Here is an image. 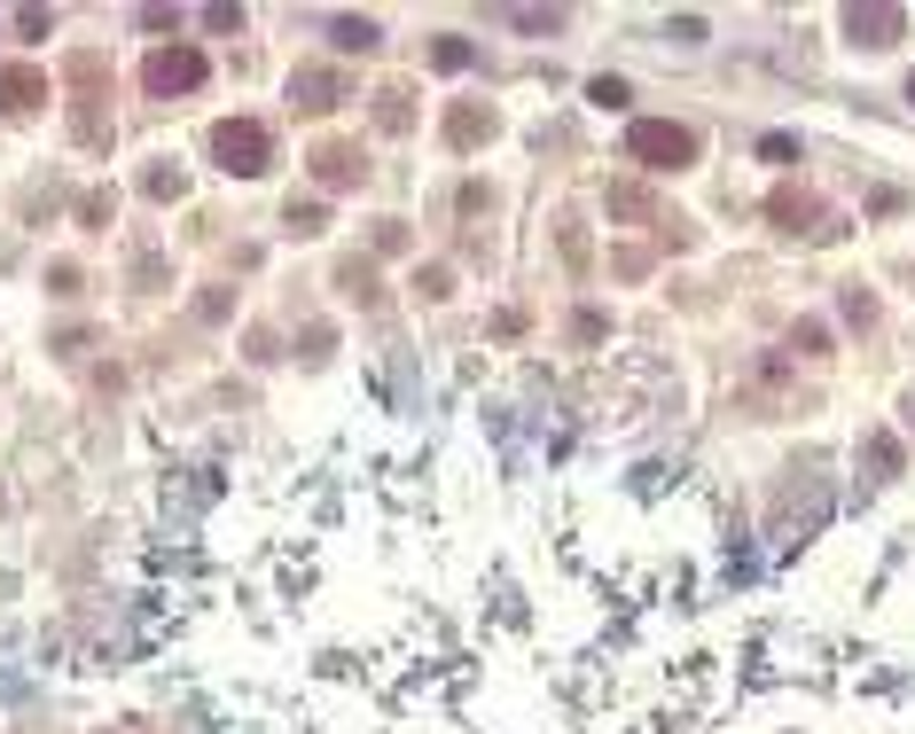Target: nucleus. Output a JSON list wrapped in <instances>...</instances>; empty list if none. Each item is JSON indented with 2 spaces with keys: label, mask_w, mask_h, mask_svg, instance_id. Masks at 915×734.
Masks as SVG:
<instances>
[{
  "label": "nucleus",
  "mask_w": 915,
  "mask_h": 734,
  "mask_svg": "<svg viewBox=\"0 0 915 734\" xmlns=\"http://www.w3.org/2000/svg\"><path fill=\"white\" fill-rule=\"evenodd\" d=\"M509 24H517V32H556L563 9H509Z\"/></svg>",
  "instance_id": "17"
},
{
  "label": "nucleus",
  "mask_w": 915,
  "mask_h": 734,
  "mask_svg": "<svg viewBox=\"0 0 915 734\" xmlns=\"http://www.w3.org/2000/svg\"><path fill=\"white\" fill-rule=\"evenodd\" d=\"M470 55H477V47H470L462 32H439V40H431V63H439V71H470Z\"/></svg>",
  "instance_id": "13"
},
{
  "label": "nucleus",
  "mask_w": 915,
  "mask_h": 734,
  "mask_svg": "<svg viewBox=\"0 0 915 734\" xmlns=\"http://www.w3.org/2000/svg\"><path fill=\"white\" fill-rule=\"evenodd\" d=\"M907 422H915V399H907Z\"/></svg>",
  "instance_id": "24"
},
{
  "label": "nucleus",
  "mask_w": 915,
  "mask_h": 734,
  "mask_svg": "<svg viewBox=\"0 0 915 734\" xmlns=\"http://www.w3.org/2000/svg\"><path fill=\"white\" fill-rule=\"evenodd\" d=\"M900 32H907L900 9H846V40H853V47H892Z\"/></svg>",
  "instance_id": "7"
},
{
  "label": "nucleus",
  "mask_w": 915,
  "mask_h": 734,
  "mask_svg": "<svg viewBox=\"0 0 915 734\" xmlns=\"http://www.w3.org/2000/svg\"><path fill=\"white\" fill-rule=\"evenodd\" d=\"M47 102V71L40 63H0V118H24Z\"/></svg>",
  "instance_id": "4"
},
{
  "label": "nucleus",
  "mask_w": 915,
  "mask_h": 734,
  "mask_svg": "<svg viewBox=\"0 0 915 734\" xmlns=\"http://www.w3.org/2000/svg\"><path fill=\"white\" fill-rule=\"evenodd\" d=\"M110 212H118V196H110V188H87V196H78V219H87V227H103Z\"/></svg>",
  "instance_id": "16"
},
{
  "label": "nucleus",
  "mask_w": 915,
  "mask_h": 734,
  "mask_svg": "<svg viewBox=\"0 0 915 734\" xmlns=\"http://www.w3.org/2000/svg\"><path fill=\"white\" fill-rule=\"evenodd\" d=\"M337 282H345L360 305H376V266H368V258H345V266H337Z\"/></svg>",
  "instance_id": "14"
},
{
  "label": "nucleus",
  "mask_w": 915,
  "mask_h": 734,
  "mask_svg": "<svg viewBox=\"0 0 915 734\" xmlns=\"http://www.w3.org/2000/svg\"><path fill=\"white\" fill-rule=\"evenodd\" d=\"M141 86H149V95H189V86H204V55L196 47H157L149 63H141Z\"/></svg>",
  "instance_id": "3"
},
{
  "label": "nucleus",
  "mask_w": 915,
  "mask_h": 734,
  "mask_svg": "<svg viewBox=\"0 0 915 734\" xmlns=\"http://www.w3.org/2000/svg\"><path fill=\"white\" fill-rule=\"evenodd\" d=\"M767 212H775V219H783L790 235H798V227H806V235H821V227H814V219H821V204H814V196H790V188H783V196H775Z\"/></svg>",
  "instance_id": "10"
},
{
  "label": "nucleus",
  "mask_w": 915,
  "mask_h": 734,
  "mask_svg": "<svg viewBox=\"0 0 915 734\" xmlns=\"http://www.w3.org/2000/svg\"><path fill=\"white\" fill-rule=\"evenodd\" d=\"M485 133H493V110H477V102H454V110H446V141H454V149H477Z\"/></svg>",
  "instance_id": "8"
},
{
  "label": "nucleus",
  "mask_w": 915,
  "mask_h": 734,
  "mask_svg": "<svg viewBox=\"0 0 915 734\" xmlns=\"http://www.w3.org/2000/svg\"><path fill=\"white\" fill-rule=\"evenodd\" d=\"M446 282H454L446 266H423V273H415V290H423V298H446Z\"/></svg>",
  "instance_id": "19"
},
{
  "label": "nucleus",
  "mask_w": 915,
  "mask_h": 734,
  "mask_svg": "<svg viewBox=\"0 0 915 734\" xmlns=\"http://www.w3.org/2000/svg\"><path fill=\"white\" fill-rule=\"evenodd\" d=\"M204 24H212V32H243V9H227V0H219V9H204Z\"/></svg>",
  "instance_id": "22"
},
{
  "label": "nucleus",
  "mask_w": 915,
  "mask_h": 734,
  "mask_svg": "<svg viewBox=\"0 0 915 734\" xmlns=\"http://www.w3.org/2000/svg\"><path fill=\"white\" fill-rule=\"evenodd\" d=\"M760 156H767V164H790V156H798V141H790V133H767V141H760Z\"/></svg>",
  "instance_id": "21"
},
{
  "label": "nucleus",
  "mask_w": 915,
  "mask_h": 734,
  "mask_svg": "<svg viewBox=\"0 0 915 734\" xmlns=\"http://www.w3.org/2000/svg\"><path fill=\"white\" fill-rule=\"evenodd\" d=\"M588 95H595L603 110H626V78H595V86H588Z\"/></svg>",
  "instance_id": "18"
},
{
  "label": "nucleus",
  "mask_w": 915,
  "mask_h": 734,
  "mask_svg": "<svg viewBox=\"0 0 915 734\" xmlns=\"http://www.w3.org/2000/svg\"><path fill=\"white\" fill-rule=\"evenodd\" d=\"M376 126H384V133H407V126H415V110H407V86H384V95H376Z\"/></svg>",
  "instance_id": "12"
},
{
  "label": "nucleus",
  "mask_w": 915,
  "mask_h": 734,
  "mask_svg": "<svg viewBox=\"0 0 915 734\" xmlns=\"http://www.w3.org/2000/svg\"><path fill=\"white\" fill-rule=\"evenodd\" d=\"M907 102H915V78H907Z\"/></svg>",
  "instance_id": "23"
},
{
  "label": "nucleus",
  "mask_w": 915,
  "mask_h": 734,
  "mask_svg": "<svg viewBox=\"0 0 915 734\" xmlns=\"http://www.w3.org/2000/svg\"><path fill=\"white\" fill-rule=\"evenodd\" d=\"M212 164L235 172V180H259V172L274 164V133H267L259 118H219V126H212Z\"/></svg>",
  "instance_id": "1"
},
{
  "label": "nucleus",
  "mask_w": 915,
  "mask_h": 734,
  "mask_svg": "<svg viewBox=\"0 0 915 734\" xmlns=\"http://www.w3.org/2000/svg\"><path fill=\"white\" fill-rule=\"evenodd\" d=\"M313 180H321V188H360L368 164H360V149H345V141H321V149H313Z\"/></svg>",
  "instance_id": "6"
},
{
  "label": "nucleus",
  "mask_w": 915,
  "mask_h": 734,
  "mask_svg": "<svg viewBox=\"0 0 915 734\" xmlns=\"http://www.w3.org/2000/svg\"><path fill=\"white\" fill-rule=\"evenodd\" d=\"M626 156L649 164V172H689L697 164V133L674 126V118H634L626 126Z\"/></svg>",
  "instance_id": "2"
},
{
  "label": "nucleus",
  "mask_w": 915,
  "mask_h": 734,
  "mask_svg": "<svg viewBox=\"0 0 915 734\" xmlns=\"http://www.w3.org/2000/svg\"><path fill=\"white\" fill-rule=\"evenodd\" d=\"M17 32H32V40H47V32H55V9H24V17H17Z\"/></svg>",
  "instance_id": "20"
},
{
  "label": "nucleus",
  "mask_w": 915,
  "mask_h": 734,
  "mask_svg": "<svg viewBox=\"0 0 915 734\" xmlns=\"http://www.w3.org/2000/svg\"><path fill=\"white\" fill-rule=\"evenodd\" d=\"M141 188H149L157 204H181V196H189V172H181V164H149V180H141Z\"/></svg>",
  "instance_id": "11"
},
{
  "label": "nucleus",
  "mask_w": 915,
  "mask_h": 734,
  "mask_svg": "<svg viewBox=\"0 0 915 734\" xmlns=\"http://www.w3.org/2000/svg\"><path fill=\"white\" fill-rule=\"evenodd\" d=\"M329 40H337L345 55H368L384 32H376V17H337V24H329Z\"/></svg>",
  "instance_id": "9"
},
{
  "label": "nucleus",
  "mask_w": 915,
  "mask_h": 734,
  "mask_svg": "<svg viewBox=\"0 0 915 734\" xmlns=\"http://www.w3.org/2000/svg\"><path fill=\"white\" fill-rule=\"evenodd\" d=\"M290 102H298V110H337V102H345V71L305 63V71L290 78Z\"/></svg>",
  "instance_id": "5"
},
{
  "label": "nucleus",
  "mask_w": 915,
  "mask_h": 734,
  "mask_svg": "<svg viewBox=\"0 0 915 734\" xmlns=\"http://www.w3.org/2000/svg\"><path fill=\"white\" fill-rule=\"evenodd\" d=\"M282 219H290V235H321V227H329V212H321V204H298V196H290Z\"/></svg>",
  "instance_id": "15"
}]
</instances>
